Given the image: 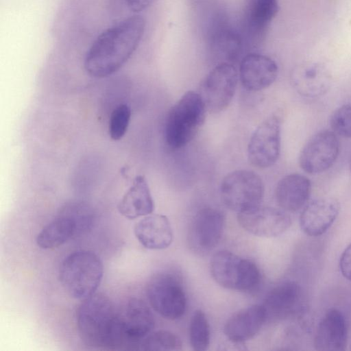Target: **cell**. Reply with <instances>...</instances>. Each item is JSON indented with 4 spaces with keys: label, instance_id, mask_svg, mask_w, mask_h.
<instances>
[{
    "label": "cell",
    "instance_id": "6da1fadb",
    "mask_svg": "<svg viewBox=\"0 0 351 351\" xmlns=\"http://www.w3.org/2000/svg\"><path fill=\"white\" fill-rule=\"evenodd\" d=\"M145 28L143 17L134 15L101 32L86 52L84 62L86 73L104 78L118 71L139 45Z\"/></svg>",
    "mask_w": 351,
    "mask_h": 351
},
{
    "label": "cell",
    "instance_id": "7a4b0ae2",
    "mask_svg": "<svg viewBox=\"0 0 351 351\" xmlns=\"http://www.w3.org/2000/svg\"><path fill=\"white\" fill-rule=\"evenodd\" d=\"M82 300L77 311V326L82 340L95 348L117 349L127 345L121 313L110 298L95 293Z\"/></svg>",
    "mask_w": 351,
    "mask_h": 351
},
{
    "label": "cell",
    "instance_id": "3957f363",
    "mask_svg": "<svg viewBox=\"0 0 351 351\" xmlns=\"http://www.w3.org/2000/svg\"><path fill=\"white\" fill-rule=\"evenodd\" d=\"M104 275L99 257L93 252L77 250L62 262L59 279L66 291L73 298L84 300L96 292Z\"/></svg>",
    "mask_w": 351,
    "mask_h": 351
},
{
    "label": "cell",
    "instance_id": "277c9868",
    "mask_svg": "<svg viewBox=\"0 0 351 351\" xmlns=\"http://www.w3.org/2000/svg\"><path fill=\"white\" fill-rule=\"evenodd\" d=\"M206 110L199 93H184L167 116L165 134L168 145L180 149L190 143L204 124Z\"/></svg>",
    "mask_w": 351,
    "mask_h": 351
},
{
    "label": "cell",
    "instance_id": "5b68a950",
    "mask_svg": "<svg viewBox=\"0 0 351 351\" xmlns=\"http://www.w3.org/2000/svg\"><path fill=\"white\" fill-rule=\"evenodd\" d=\"M210 273L220 286L239 291H252L261 282V272L254 262L228 250L213 256Z\"/></svg>",
    "mask_w": 351,
    "mask_h": 351
},
{
    "label": "cell",
    "instance_id": "8992f818",
    "mask_svg": "<svg viewBox=\"0 0 351 351\" xmlns=\"http://www.w3.org/2000/svg\"><path fill=\"white\" fill-rule=\"evenodd\" d=\"M265 186L261 178L246 169L232 171L220 186L221 199L230 210L238 213L258 206L264 197Z\"/></svg>",
    "mask_w": 351,
    "mask_h": 351
},
{
    "label": "cell",
    "instance_id": "52a82bcc",
    "mask_svg": "<svg viewBox=\"0 0 351 351\" xmlns=\"http://www.w3.org/2000/svg\"><path fill=\"white\" fill-rule=\"evenodd\" d=\"M147 296L154 310L169 319H177L185 313L186 298L180 279L170 273L153 277L147 287Z\"/></svg>",
    "mask_w": 351,
    "mask_h": 351
},
{
    "label": "cell",
    "instance_id": "ba28073f",
    "mask_svg": "<svg viewBox=\"0 0 351 351\" xmlns=\"http://www.w3.org/2000/svg\"><path fill=\"white\" fill-rule=\"evenodd\" d=\"M239 72L230 62L215 66L203 81L199 95L210 112L217 113L226 109L236 91Z\"/></svg>",
    "mask_w": 351,
    "mask_h": 351
},
{
    "label": "cell",
    "instance_id": "9c48e42d",
    "mask_svg": "<svg viewBox=\"0 0 351 351\" xmlns=\"http://www.w3.org/2000/svg\"><path fill=\"white\" fill-rule=\"evenodd\" d=\"M280 121L272 115L264 120L252 134L247 145L249 162L267 168L278 160L280 152Z\"/></svg>",
    "mask_w": 351,
    "mask_h": 351
},
{
    "label": "cell",
    "instance_id": "30bf717a",
    "mask_svg": "<svg viewBox=\"0 0 351 351\" xmlns=\"http://www.w3.org/2000/svg\"><path fill=\"white\" fill-rule=\"evenodd\" d=\"M340 144L333 131L323 130L312 136L302 148L299 157L300 167L310 174L330 169L337 160Z\"/></svg>",
    "mask_w": 351,
    "mask_h": 351
},
{
    "label": "cell",
    "instance_id": "8fae6325",
    "mask_svg": "<svg viewBox=\"0 0 351 351\" xmlns=\"http://www.w3.org/2000/svg\"><path fill=\"white\" fill-rule=\"evenodd\" d=\"M237 221L249 233L263 237H278L291 224L290 216L284 210L262 206L238 213Z\"/></svg>",
    "mask_w": 351,
    "mask_h": 351
},
{
    "label": "cell",
    "instance_id": "7c38bea8",
    "mask_svg": "<svg viewBox=\"0 0 351 351\" xmlns=\"http://www.w3.org/2000/svg\"><path fill=\"white\" fill-rule=\"evenodd\" d=\"M223 213L215 208L204 207L193 217L189 230L191 246L198 252H208L219 242L224 228Z\"/></svg>",
    "mask_w": 351,
    "mask_h": 351
},
{
    "label": "cell",
    "instance_id": "4fadbf2b",
    "mask_svg": "<svg viewBox=\"0 0 351 351\" xmlns=\"http://www.w3.org/2000/svg\"><path fill=\"white\" fill-rule=\"evenodd\" d=\"M278 72V66L273 59L263 54L250 53L242 58L239 75L245 89L258 91L271 86Z\"/></svg>",
    "mask_w": 351,
    "mask_h": 351
},
{
    "label": "cell",
    "instance_id": "5bb4252c",
    "mask_svg": "<svg viewBox=\"0 0 351 351\" xmlns=\"http://www.w3.org/2000/svg\"><path fill=\"white\" fill-rule=\"evenodd\" d=\"M121 321L127 345L139 346L141 341L152 332L155 324L149 306L136 298L129 300L121 313Z\"/></svg>",
    "mask_w": 351,
    "mask_h": 351
},
{
    "label": "cell",
    "instance_id": "9a60e30c",
    "mask_svg": "<svg viewBox=\"0 0 351 351\" xmlns=\"http://www.w3.org/2000/svg\"><path fill=\"white\" fill-rule=\"evenodd\" d=\"M339 210V203L334 198L315 199L304 206L300 217V228L309 236H320L332 225Z\"/></svg>",
    "mask_w": 351,
    "mask_h": 351
},
{
    "label": "cell",
    "instance_id": "2e32d148",
    "mask_svg": "<svg viewBox=\"0 0 351 351\" xmlns=\"http://www.w3.org/2000/svg\"><path fill=\"white\" fill-rule=\"evenodd\" d=\"M348 326L343 314L336 308L328 310L316 329L314 346L320 351H342L347 346Z\"/></svg>",
    "mask_w": 351,
    "mask_h": 351
},
{
    "label": "cell",
    "instance_id": "e0dca14e",
    "mask_svg": "<svg viewBox=\"0 0 351 351\" xmlns=\"http://www.w3.org/2000/svg\"><path fill=\"white\" fill-rule=\"evenodd\" d=\"M267 319V313L262 304L248 306L229 317L224 326V333L232 342H244L260 331Z\"/></svg>",
    "mask_w": 351,
    "mask_h": 351
},
{
    "label": "cell",
    "instance_id": "ac0fdd59",
    "mask_svg": "<svg viewBox=\"0 0 351 351\" xmlns=\"http://www.w3.org/2000/svg\"><path fill=\"white\" fill-rule=\"evenodd\" d=\"M139 243L149 250H163L173 241V231L168 218L163 215H148L134 228Z\"/></svg>",
    "mask_w": 351,
    "mask_h": 351
},
{
    "label": "cell",
    "instance_id": "d6986e66",
    "mask_svg": "<svg viewBox=\"0 0 351 351\" xmlns=\"http://www.w3.org/2000/svg\"><path fill=\"white\" fill-rule=\"evenodd\" d=\"M311 191V183L306 176L291 173L278 181L275 189V197L282 210L295 212L304 206Z\"/></svg>",
    "mask_w": 351,
    "mask_h": 351
},
{
    "label": "cell",
    "instance_id": "ffe728a7",
    "mask_svg": "<svg viewBox=\"0 0 351 351\" xmlns=\"http://www.w3.org/2000/svg\"><path fill=\"white\" fill-rule=\"evenodd\" d=\"M302 300L300 286L292 280H287L275 286L267 294L263 303L267 318L272 316L285 317L296 311Z\"/></svg>",
    "mask_w": 351,
    "mask_h": 351
},
{
    "label": "cell",
    "instance_id": "44dd1931",
    "mask_svg": "<svg viewBox=\"0 0 351 351\" xmlns=\"http://www.w3.org/2000/svg\"><path fill=\"white\" fill-rule=\"evenodd\" d=\"M154 204L145 178L139 175L125 192L118 204L119 213L129 219L150 215Z\"/></svg>",
    "mask_w": 351,
    "mask_h": 351
},
{
    "label": "cell",
    "instance_id": "7402d4cb",
    "mask_svg": "<svg viewBox=\"0 0 351 351\" xmlns=\"http://www.w3.org/2000/svg\"><path fill=\"white\" fill-rule=\"evenodd\" d=\"M279 10L278 0H249L245 25L252 37L259 38L265 32Z\"/></svg>",
    "mask_w": 351,
    "mask_h": 351
},
{
    "label": "cell",
    "instance_id": "603a6c76",
    "mask_svg": "<svg viewBox=\"0 0 351 351\" xmlns=\"http://www.w3.org/2000/svg\"><path fill=\"white\" fill-rule=\"evenodd\" d=\"M74 237H77V230L73 221L60 211L39 232L36 243L40 248L51 249L62 245Z\"/></svg>",
    "mask_w": 351,
    "mask_h": 351
},
{
    "label": "cell",
    "instance_id": "cb8c5ba5",
    "mask_svg": "<svg viewBox=\"0 0 351 351\" xmlns=\"http://www.w3.org/2000/svg\"><path fill=\"white\" fill-rule=\"evenodd\" d=\"M293 84L302 97L317 98L324 95L330 90V81L319 66L312 65L295 75Z\"/></svg>",
    "mask_w": 351,
    "mask_h": 351
},
{
    "label": "cell",
    "instance_id": "d4e9b609",
    "mask_svg": "<svg viewBox=\"0 0 351 351\" xmlns=\"http://www.w3.org/2000/svg\"><path fill=\"white\" fill-rule=\"evenodd\" d=\"M210 45L215 53L226 60H233L240 53L242 40L237 32L222 25L214 30Z\"/></svg>",
    "mask_w": 351,
    "mask_h": 351
},
{
    "label": "cell",
    "instance_id": "484cf974",
    "mask_svg": "<svg viewBox=\"0 0 351 351\" xmlns=\"http://www.w3.org/2000/svg\"><path fill=\"white\" fill-rule=\"evenodd\" d=\"M190 343L193 350L204 351L208 348L210 331L208 321L204 313L196 310L191 319L189 326Z\"/></svg>",
    "mask_w": 351,
    "mask_h": 351
},
{
    "label": "cell",
    "instance_id": "4316f807",
    "mask_svg": "<svg viewBox=\"0 0 351 351\" xmlns=\"http://www.w3.org/2000/svg\"><path fill=\"white\" fill-rule=\"evenodd\" d=\"M143 350H180L182 343L175 334L167 330L150 332L140 343Z\"/></svg>",
    "mask_w": 351,
    "mask_h": 351
},
{
    "label": "cell",
    "instance_id": "83f0119b",
    "mask_svg": "<svg viewBox=\"0 0 351 351\" xmlns=\"http://www.w3.org/2000/svg\"><path fill=\"white\" fill-rule=\"evenodd\" d=\"M60 211L73 221L76 227L77 236L87 232L94 224V213L91 208L84 203H70L65 205Z\"/></svg>",
    "mask_w": 351,
    "mask_h": 351
},
{
    "label": "cell",
    "instance_id": "f1b7e54d",
    "mask_svg": "<svg viewBox=\"0 0 351 351\" xmlns=\"http://www.w3.org/2000/svg\"><path fill=\"white\" fill-rule=\"evenodd\" d=\"M132 112L126 104L118 105L110 117L108 133L114 141L121 139L127 132L131 120Z\"/></svg>",
    "mask_w": 351,
    "mask_h": 351
},
{
    "label": "cell",
    "instance_id": "f546056e",
    "mask_svg": "<svg viewBox=\"0 0 351 351\" xmlns=\"http://www.w3.org/2000/svg\"><path fill=\"white\" fill-rule=\"evenodd\" d=\"M330 124L335 134L351 138V105L337 108L330 117Z\"/></svg>",
    "mask_w": 351,
    "mask_h": 351
},
{
    "label": "cell",
    "instance_id": "4dcf8cb0",
    "mask_svg": "<svg viewBox=\"0 0 351 351\" xmlns=\"http://www.w3.org/2000/svg\"><path fill=\"white\" fill-rule=\"evenodd\" d=\"M339 269L343 276L351 281V243L347 246L341 255Z\"/></svg>",
    "mask_w": 351,
    "mask_h": 351
},
{
    "label": "cell",
    "instance_id": "1f68e13d",
    "mask_svg": "<svg viewBox=\"0 0 351 351\" xmlns=\"http://www.w3.org/2000/svg\"><path fill=\"white\" fill-rule=\"evenodd\" d=\"M155 0H125L128 8L134 12H140L150 6Z\"/></svg>",
    "mask_w": 351,
    "mask_h": 351
},
{
    "label": "cell",
    "instance_id": "d6a6232c",
    "mask_svg": "<svg viewBox=\"0 0 351 351\" xmlns=\"http://www.w3.org/2000/svg\"><path fill=\"white\" fill-rule=\"evenodd\" d=\"M350 172H351V158H350Z\"/></svg>",
    "mask_w": 351,
    "mask_h": 351
}]
</instances>
